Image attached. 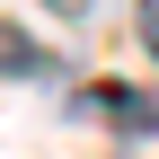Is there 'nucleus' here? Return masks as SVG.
<instances>
[{"instance_id":"nucleus-1","label":"nucleus","mask_w":159,"mask_h":159,"mask_svg":"<svg viewBox=\"0 0 159 159\" xmlns=\"http://www.w3.org/2000/svg\"><path fill=\"white\" fill-rule=\"evenodd\" d=\"M0 71H9V80H44V71H53V53L35 44V35H18V27H0Z\"/></svg>"},{"instance_id":"nucleus-2","label":"nucleus","mask_w":159,"mask_h":159,"mask_svg":"<svg viewBox=\"0 0 159 159\" xmlns=\"http://www.w3.org/2000/svg\"><path fill=\"white\" fill-rule=\"evenodd\" d=\"M133 35H142V53L159 62V0H133Z\"/></svg>"},{"instance_id":"nucleus-4","label":"nucleus","mask_w":159,"mask_h":159,"mask_svg":"<svg viewBox=\"0 0 159 159\" xmlns=\"http://www.w3.org/2000/svg\"><path fill=\"white\" fill-rule=\"evenodd\" d=\"M115 159H133V150H115Z\"/></svg>"},{"instance_id":"nucleus-3","label":"nucleus","mask_w":159,"mask_h":159,"mask_svg":"<svg viewBox=\"0 0 159 159\" xmlns=\"http://www.w3.org/2000/svg\"><path fill=\"white\" fill-rule=\"evenodd\" d=\"M53 9H62V18H89V0H53Z\"/></svg>"}]
</instances>
